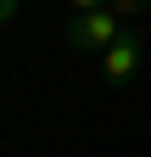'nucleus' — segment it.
<instances>
[{"instance_id":"7ed1b4c3","label":"nucleus","mask_w":151,"mask_h":157,"mask_svg":"<svg viewBox=\"0 0 151 157\" xmlns=\"http://www.w3.org/2000/svg\"><path fill=\"white\" fill-rule=\"evenodd\" d=\"M106 11L118 17V23H129V17H140V11H145V0H106Z\"/></svg>"},{"instance_id":"20e7f679","label":"nucleus","mask_w":151,"mask_h":157,"mask_svg":"<svg viewBox=\"0 0 151 157\" xmlns=\"http://www.w3.org/2000/svg\"><path fill=\"white\" fill-rule=\"evenodd\" d=\"M17 11H23V0H0V23H11Z\"/></svg>"},{"instance_id":"f03ea898","label":"nucleus","mask_w":151,"mask_h":157,"mask_svg":"<svg viewBox=\"0 0 151 157\" xmlns=\"http://www.w3.org/2000/svg\"><path fill=\"white\" fill-rule=\"evenodd\" d=\"M140 62H145V45H140V34H118L112 45L101 51V73L112 78V84H129V78L140 73Z\"/></svg>"},{"instance_id":"f257e3e1","label":"nucleus","mask_w":151,"mask_h":157,"mask_svg":"<svg viewBox=\"0 0 151 157\" xmlns=\"http://www.w3.org/2000/svg\"><path fill=\"white\" fill-rule=\"evenodd\" d=\"M118 34H123V23H118L106 6H101V11H73V17H67V28H62L67 51H106Z\"/></svg>"},{"instance_id":"39448f33","label":"nucleus","mask_w":151,"mask_h":157,"mask_svg":"<svg viewBox=\"0 0 151 157\" xmlns=\"http://www.w3.org/2000/svg\"><path fill=\"white\" fill-rule=\"evenodd\" d=\"M67 6H73V11H101L106 0H67Z\"/></svg>"}]
</instances>
